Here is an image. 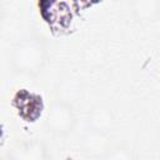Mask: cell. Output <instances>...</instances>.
<instances>
[{
  "label": "cell",
  "instance_id": "6da1fadb",
  "mask_svg": "<svg viewBox=\"0 0 160 160\" xmlns=\"http://www.w3.org/2000/svg\"><path fill=\"white\" fill-rule=\"evenodd\" d=\"M41 12L46 21L58 30L66 29L72 20V11L69 0H42Z\"/></svg>",
  "mask_w": 160,
  "mask_h": 160
},
{
  "label": "cell",
  "instance_id": "7a4b0ae2",
  "mask_svg": "<svg viewBox=\"0 0 160 160\" xmlns=\"http://www.w3.org/2000/svg\"><path fill=\"white\" fill-rule=\"evenodd\" d=\"M75 1H78L79 4L81 2L82 6H88V5H91V4H94V2H96L99 0H75Z\"/></svg>",
  "mask_w": 160,
  "mask_h": 160
}]
</instances>
